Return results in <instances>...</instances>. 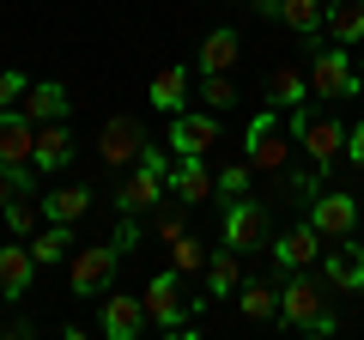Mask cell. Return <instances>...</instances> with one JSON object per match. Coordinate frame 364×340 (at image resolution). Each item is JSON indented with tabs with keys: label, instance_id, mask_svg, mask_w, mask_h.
I'll list each match as a JSON object with an SVG mask.
<instances>
[{
	"label": "cell",
	"instance_id": "34",
	"mask_svg": "<svg viewBox=\"0 0 364 340\" xmlns=\"http://www.w3.org/2000/svg\"><path fill=\"white\" fill-rule=\"evenodd\" d=\"M182 231H188V225H182V213H164V207L152 213V237H158V243H176Z\"/></svg>",
	"mask_w": 364,
	"mask_h": 340
},
{
	"label": "cell",
	"instance_id": "5",
	"mask_svg": "<svg viewBox=\"0 0 364 340\" xmlns=\"http://www.w3.org/2000/svg\"><path fill=\"white\" fill-rule=\"evenodd\" d=\"M140 304H146V322H152V328H182L188 316L200 310V298H182V274H176V267H164V274L146 280V298Z\"/></svg>",
	"mask_w": 364,
	"mask_h": 340
},
{
	"label": "cell",
	"instance_id": "23",
	"mask_svg": "<svg viewBox=\"0 0 364 340\" xmlns=\"http://www.w3.org/2000/svg\"><path fill=\"white\" fill-rule=\"evenodd\" d=\"M279 25H291L304 43H316L328 25V0H279Z\"/></svg>",
	"mask_w": 364,
	"mask_h": 340
},
{
	"label": "cell",
	"instance_id": "9",
	"mask_svg": "<svg viewBox=\"0 0 364 340\" xmlns=\"http://www.w3.org/2000/svg\"><path fill=\"white\" fill-rule=\"evenodd\" d=\"M140 146H146V128L134 116H109L104 134H97V158H104V170H128L134 158H140Z\"/></svg>",
	"mask_w": 364,
	"mask_h": 340
},
{
	"label": "cell",
	"instance_id": "6",
	"mask_svg": "<svg viewBox=\"0 0 364 340\" xmlns=\"http://www.w3.org/2000/svg\"><path fill=\"white\" fill-rule=\"evenodd\" d=\"M310 92L322 104H340V97H358V73H352V55L340 49H316L310 55Z\"/></svg>",
	"mask_w": 364,
	"mask_h": 340
},
{
	"label": "cell",
	"instance_id": "32",
	"mask_svg": "<svg viewBox=\"0 0 364 340\" xmlns=\"http://www.w3.org/2000/svg\"><path fill=\"white\" fill-rule=\"evenodd\" d=\"M200 97H207V110H231V104H237L231 73H200Z\"/></svg>",
	"mask_w": 364,
	"mask_h": 340
},
{
	"label": "cell",
	"instance_id": "16",
	"mask_svg": "<svg viewBox=\"0 0 364 340\" xmlns=\"http://www.w3.org/2000/svg\"><path fill=\"white\" fill-rule=\"evenodd\" d=\"M18 110H25V116L43 128V122H67L73 97H67V85H61V79H31V92H25V104H18Z\"/></svg>",
	"mask_w": 364,
	"mask_h": 340
},
{
	"label": "cell",
	"instance_id": "18",
	"mask_svg": "<svg viewBox=\"0 0 364 340\" xmlns=\"http://www.w3.org/2000/svg\"><path fill=\"white\" fill-rule=\"evenodd\" d=\"M322 37L340 43V49H358V43H364V0H328Z\"/></svg>",
	"mask_w": 364,
	"mask_h": 340
},
{
	"label": "cell",
	"instance_id": "8",
	"mask_svg": "<svg viewBox=\"0 0 364 340\" xmlns=\"http://www.w3.org/2000/svg\"><path fill=\"white\" fill-rule=\"evenodd\" d=\"M219 243H231L237 255H249L255 243H267V207H255L249 195L225 201V225H219Z\"/></svg>",
	"mask_w": 364,
	"mask_h": 340
},
{
	"label": "cell",
	"instance_id": "14",
	"mask_svg": "<svg viewBox=\"0 0 364 340\" xmlns=\"http://www.w3.org/2000/svg\"><path fill=\"white\" fill-rule=\"evenodd\" d=\"M31 280H37V255H31L25 237H13V243H0V298H25Z\"/></svg>",
	"mask_w": 364,
	"mask_h": 340
},
{
	"label": "cell",
	"instance_id": "12",
	"mask_svg": "<svg viewBox=\"0 0 364 340\" xmlns=\"http://www.w3.org/2000/svg\"><path fill=\"white\" fill-rule=\"evenodd\" d=\"M164 146L170 152H213V146H219V116H213V110H176Z\"/></svg>",
	"mask_w": 364,
	"mask_h": 340
},
{
	"label": "cell",
	"instance_id": "30",
	"mask_svg": "<svg viewBox=\"0 0 364 340\" xmlns=\"http://www.w3.org/2000/svg\"><path fill=\"white\" fill-rule=\"evenodd\" d=\"M279 188H286V201H304V207H310V201L322 195V164H310V170H279Z\"/></svg>",
	"mask_w": 364,
	"mask_h": 340
},
{
	"label": "cell",
	"instance_id": "35",
	"mask_svg": "<svg viewBox=\"0 0 364 340\" xmlns=\"http://www.w3.org/2000/svg\"><path fill=\"white\" fill-rule=\"evenodd\" d=\"M140 243V213H122V231H116V249L128 255V249Z\"/></svg>",
	"mask_w": 364,
	"mask_h": 340
},
{
	"label": "cell",
	"instance_id": "28",
	"mask_svg": "<svg viewBox=\"0 0 364 340\" xmlns=\"http://www.w3.org/2000/svg\"><path fill=\"white\" fill-rule=\"evenodd\" d=\"M43 201V219H61V225H73V219H85L91 213V188H55V195H37Z\"/></svg>",
	"mask_w": 364,
	"mask_h": 340
},
{
	"label": "cell",
	"instance_id": "1",
	"mask_svg": "<svg viewBox=\"0 0 364 340\" xmlns=\"http://www.w3.org/2000/svg\"><path fill=\"white\" fill-rule=\"evenodd\" d=\"M279 322L286 328H310V334H340V316L328 304V292L310 280V267L279 280Z\"/></svg>",
	"mask_w": 364,
	"mask_h": 340
},
{
	"label": "cell",
	"instance_id": "29",
	"mask_svg": "<svg viewBox=\"0 0 364 340\" xmlns=\"http://www.w3.org/2000/svg\"><path fill=\"white\" fill-rule=\"evenodd\" d=\"M207 255H213V249L200 243L195 231H182L176 243H170V267H176V274H207Z\"/></svg>",
	"mask_w": 364,
	"mask_h": 340
},
{
	"label": "cell",
	"instance_id": "19",
	"mask_svg": "<svg viewBox=\"0 0 364 340\" xmlns=\"http://www.w3.org/2000/svg\"><path fill=\"white\" fill-rule=\"evenodd\" d=\"M322 274H328V286H334V292H364V249L346 237L340 249H328Z\"/></svg>",
	"mask_w": 364,
	"mask_h": 340
},
{
	"label": "cell",
	"instance_id": "25",
	"mask_svg": "<svg viewBox=\"0 0 364 340\" xmlns=\"http://www.w3.org/2000/svg\"><path fill=\"white\" fill-rule=\"evenodd\" d=\"M146 97H152L158 110H170V116H176V110L188 104V67H158L152 85H146Z\"/></svg>",
	"mask_w": 364,
	"mask_h": 340
},
{
	"label": "cell",
	"instance_id": "36",
	"mask_svg": "<svg viewBox=\"0 0 364 340\" xmlns=\"http://www.w3.org/2000/svg\"><path fill=\"white\" fill-rule=\"evenodd\" d=\"M346 158L364 170V122H352V128H346Z\"/></svg>",
	"mask_w": 364,
	"mask_h": 340
},
{
	"label": "cell",
	"instance_id": "2",
	"mask_svg": "<svg viewBox=\"0 0 364 340\" xmlns=\"http://www.w3.org/2000/svg\"><path fill=\"white\" fill-rule=\"evenodd\" d=\"M291 140L304 146V158H310V164H334L340 152H346V122L340 116H328V110H291Z\"/></svg>",
	"mask_w": 364,
	"mask_h": 340
},
{
	"label": "cell",
	"instance_id": "33",
	"mask_svg": "<svg viewBox=\"0 0 364 340\" xmlns=\"http://www.w3.org/2000/svg\"><path fill=\"white\" fill-rule=\"evenodd\" d=\"M25 92H31V79L18 73V67H6V73H0V110H18Z\"/></svg>",
	"mask_w": 364,
	"mask_h": 340
},
{
	"label": "cell",
	"instance_id": "27",
	"mask_svg": "<svg viewBox=\"0 0 364 340\" xmlns=\"http://www.w3.org/2000/svg\"><path fill=\"white\" fill-rule=\"evenodd\" d=\"M0 219H6V237H37L43 225V201L37 195H18V201H6V207H0Z\"/></svg>",
	"mask_w": 364,
	"mask_h": 340
},
{
	"label": "cell",
	"instance_id": "20",
	"mask_svg": "<svg viewBox=\"0 0 364 340\" xmlns=\"http://www.w3.org/2000/svg\"><path fill=\"white\" fill-rule=\"evenodd\" d=\"M237 55H243V43H237V31L231 25H219V31H207V37H200V73H231L237 67Z\"/></svg>",
	"mask_w": 364,
	"mask_h": 340
},
{
	"label": "cell",
	"instance_id": "7",
	"mask_svg": "<svg viewBox=\"0 0 364 340\" xmlns=\"http://www.w3.org/2000/svg\"><path fill=\"white\" fill-rule=\"evenodd\" d=\"M170 195H176L182 207L219 201V176L207 170V152H176V158H170Z\"/></svg>",
	"mask_w": 364,
	"mask_h": 340
},
{
	"label": "cell",
	"instance_id": "13",
	"mask_svg": "<svg viewBox=\"0 0 364 340\" xmlns=\"http://www.w3.org/2000/svg\"><path fill=\"white\" fill-rule=\"evenodd\" d=\"M304 219H310L328 243H346V237L358 231V201H352V195H316Z\"/></svg>",
	"mask_w": 364,
	"mask_h": 340
},
{
	"label": "cell",
	"instance_id": "37",
	"mask_svg": "<svg viewBox=\"0 0 364 340\" xmlns=\"http://www.w3.org/2000/svg\"><path fill=\"white\" fill-rule=\"evenodd\" d=\"M243 6H255L261 18H279V0H243Z\"/></svg>",
	"mask_w": 364,
	"mask_h": 340
},
{
	"label": "cell",
	"instance_id": "10",
	"mask_svg": "<svg viewBox=\"0 0 364 340\" xmlns=\"http://www.w3.org/2000/svg\"><path fill=\"white\" fill-rule=\"evenodd\" d=\"M322 243H328V237L316 231L310 219H304V225H291V231H279V237H273V267H279V274H298V267L322 262Z\"/></svg>",
	"mask_w": 364,
	"mask_h": 340
},
{
	"label": "cell",
	"instance_id": "22",
	"mask_svg": "<svg viewBox=\"0 0 364 340\" xmlns=\"http://www.w3.org/2000/svg\"><path fill=\"white\" fill-rule=\"evenodd\" d=\"M200 280H207V298H231V292L243 286V267H237V249H231V243H219V249L207 255V274H200Z\"/></svg>",
	"mask_w": 364,
	"mask_h": 340
},
{
	"label": "cell",
	"instance_id": "15",
	"mask_svg": "<svg viewBox=\"0 0 364 340\" xmlns=\"http://www.w3.org/2000/svg\"><path fill=\"white\" fill-rule=\"evenodd\" d=\"M31 152H37V122L25 110H0V164H31Z\"/></svg>",
	"mask_w": 364,
	"mask_h": 340
},
{
	"label": "cell",
	"instance_id": "31",
	"mask_svg": "<svg viewBox=\"0 0 364 340\" xmlns=\"http://www.w3.org/2000/svg\"><path fill=\"white\" fill-rule=\"evenodd\" d=\"M249 188H255V164H225L219 170V201H237V195H249Z\"/></svg>",
	"mask_w": 364,
	"mask_h": 340
},
{
	"label": "cell",
	"instance_id": "38",
	"mask_svg": "<svg viewBox=\"0 0 364 340\" xmlns=\"http://www.w3.org/2000/svg\"><path fill=\"white\" fill-rule=\"evenodd\" d=\"M358 49H364V43H358Z\"/></svg>",
	"mask_w": 364,
	"mask_h": 340
},
{
	"label": "cell",
	"instance_id": "24",
	"mask_svg": "<svg viewBox=\"0 0 364 340\" xmlns=\"http://www.w3.org/2000/svg\"><path fill=\"white\" fill-rule=\"evenodd\" d=\"M237 310H243L249 322H279V286H267V280H243V286H237Z\"/></svg>",
	"mask_w": 364,
	"mask_h": 340
},
{
	"label": "cell",
	"instance_id": "17",
	"mask_svg": "<svg viewBox=\"0 0 364 340\" xmlns=\"http://www.w3.org/2000/svg\"><path fill=\"white\" fill-rule=\"evenodd\" d=\"M31 164H37V176H55V170L73 164V134H67V122H43V128H37V152H31Z\"/></svg>",
	"mask_w": 364,
	"mask_h": 340
},
{
	"label": "cell",
	"instance_id": "26",
	"mask_svg": "<svg viewBox=\"0 0 364 340\" xmlns=\"http://www.w3.org/2000/svg\"><path fill=\"white\" fill-rule=\"evenodd\" d=\"M25 243H31V255H37V267H55V262L67 255V249H73V225L49 219V225H43L37 237H25Z\"/></svg>",
	"mask_w": 364,
	"mask_h": 340
},
{
	"label": "cell",
	"instance_id": "3",
	"mask_svg": "<svg viewBox=\"0 0 364 340\" xmlns=\"http://www.w3.org/2000/svg\"><path fill=\"white\" fill-rule=\"evenodd\" d=\"M243 146H249V164L255 170H267V176H279V170H286V158H291V128L279 134V110H255V116H249V128H243Z\"/></svg>",
	"mask_w": 364,
	"mask_h": 340
},
{
	"label": "cell",
	"instance_id": "4",
	"mask_svg": "<svg viewBox=\"0 0 364 340\" xmlns=\"http://www.w3.org/2000/svg\"><path fill=\"white\" fill-rule=\"evenodd\" d=\"M116 267H122L116 243H85L73 255V267H67V292H73V298H104V292L116 286Z\"/></svg>",
	"mask_w": 364,
	"mask_h": 340
},
{
	"label": "cell",
	"instance_id": "11",
	"mask_svg": "<svg viewBox=\"0 0 364 340\" xmlns=\"http://www.w3.org/2000/svg\"><path fill=\"white\" fill-rule=\"evenodd\" d=\"M97 328H104L109 340H140L146 334V304L134 298V292H104V304H97Z\"/></svg>",
	"mask_w": 364,
	"mask_h": 340
},
{
	"label": "cell",
	"instance_id": "21",
	"mask_svg": "<svg viewBox=\"0 0 364 340\" xmlns=\"http://www.w3.org/2000/svg\"><path fill=\"white\" fill-rule=\"evenodd\" d=\"M304 97H316L304 67H273V73H267V104H273V110H298Z\"/></svg>",
	"mask_w": 364,
	"mask_h": 340
}]
</instances>
